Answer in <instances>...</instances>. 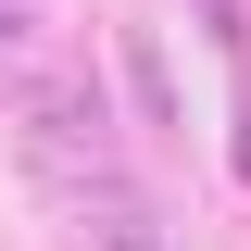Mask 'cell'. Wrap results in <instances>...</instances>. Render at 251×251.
Here are the masks:
<instances>
[{"mask_svg": "<svg viewBox=\"0 0 251 251\" xmlns=\"http://www.w3.org/2000/svg\"><path fill=\"white\" fill-rule=\"evenodd\" d=\"M88 251H163V226H151V214H100V226H88Z\"/></svg>", "mask_w": 251, "mask_h": 251, "instance_id": "1", "label": "cell"}]
</instances>
